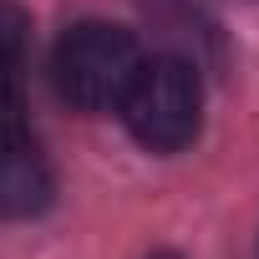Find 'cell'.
<instances>
[{"label":"cell","mask_w":259,"mask_h":259,"mask_svg":"<svg viewBox=\"0 0 259 259\" xmlns=\"http://www.w3.org/2000/svg\"><path fill=\"white\" fill-rule=\"evenodd\" d=\"M143 66V46L133 31H122L112 21H81L56 41L51 56V76L61 102H71L76 112H117L127 87H133Z\"/></svg>","instance_id":"6da1fadb"},{"label":"cell","mask_w":259,"mask_h":259,"mask_svg":"<svg viewBox=\"0 0 259 259\" xmlns=\"http://www.w3.org/2000/svg\"><path fill=\"white\" fill-rule=\"evenodd\" d=\"M122 122L148 153H183L203 122V87L198 71L178 56H143L133 87L122 97Z\"/></svg>","instance_id":"7a4b0ae2"},{"label":"cell","mask_w":259,"mask_h":259,"mask_svg":"<svg viewBox=\"0 0 259 259\" xmlns=\"http://www.w3.org/2000/svg\"><path fill=\"white\" fill-rule=\"evenodd\" d=\"M51 163L26 127H0V219H31L51 203Z\"/></svg>","instance_id":"3957f363"},{"label":"cell","mask_w":259,"mask_h":259,"mask_svg":"<svg viewBox=\"0 0 259 259\" xmlns=\"http://www.w3.org/2000/svg\"><path fill=\"white\" fill-rule=\"evenodd\" d=\"M21 46H26V21L0 6V127H26L21 117Z\"/></svg>","instance_id":"277c9868"},{"label":"cell","mask_w":259,"mask_h":259,"mask_svg":"<svg viewBox=\"0 0 259 259\" xmlns=\"http://www.w3.org/2000/svg\"><path fill=\"white\" fill-rule=\"evenodd\" d=\"M153 259H178V254H168V249H163V254H153Z\"/></svg>","instance_id":"5b68a950"}]
</instances>
